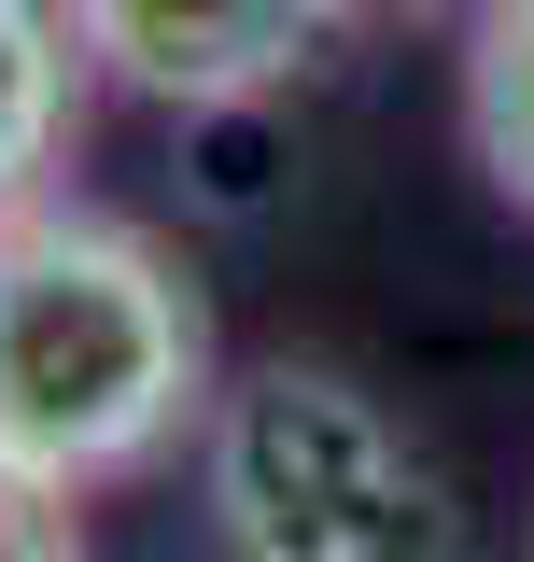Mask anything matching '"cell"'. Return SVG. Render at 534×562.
I'll return each instance as SVG.
<instances>
[{"label":"cell","instance_id":"obj_3","mask_svg":"<svg viewBox=\"0 0 534 562\" xmlns=\"http://www.w3.org/2000/svg\"><path fill=\"white\" fill-rule=\"evenodd\" d=\"M337 0H70V43L85 70H113L127 99H169V113H225V99H267L324 57Z\"/></svg>","mask_w":534,"mask_h":562},{"label":"cell","instance_id":"obj_6","mask_svg":"<svg viewBox=\"0 0 534 562\" xmlns=\"http://www.w3.org/2000/svg\"><path fill=\"white\" fill-rule=\"evenodd\" d=\"M0 562H99L85 549V492L43 464H0Z\"/></svg>","mask_w":534,"mask_h":562},{"label":"cell","instance_id":"obj_1","mask_svg":"<svg viewBox=\"0 0 534 562\" xmlns=\"http://www.w3.org/2000/svg\"><path fill=\"white\" fill-rule=\"evenodd\" d=\"M211 310L183 254L85 198L0 211V464L113 492L211 436Z\"/></svg>","mask_w":534,"mask_h":562},{"label":"cell","instance_id":"obj_5","mask_svg":"<svg viewBox=\"0 0 534 562\" xmlns=\"http://www.w3.org/2000/svg\"><path fill=\"white\" fill-rule=\"evenodd\" d=\"M465 155L507 211H534V0L465 14Z\"/></svg>","mask_w":534,"mask_h":562},{"label":"cell","instance_id":"obj_4","mask_svg":"<svg viewBox=\"0 0 534 562\" xmlns=\"http://www.w3.org/2000/svg\"><path fill=\"white\" fill-rule=\"evenodd\" d=\"M70 85H85L70 0H0V211L43 198V169L70 140Z\"/></svg>","mask_w":534,"mask_h":562},{"label":"cell","instance_id":"obj_2","mask_svg":"<svg viewBox=\"0 0 534 562\" xmlns=\"http://www.w3.org/2000/svg\"><path fill=\"white\" fill-rule=\"evenodd\" d=\"M225 562H465V506L352 366H240L198 436Z\"/></svg>","mask_w":534,"mask_h":562}]
</instances>
